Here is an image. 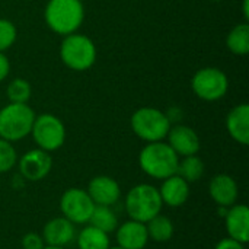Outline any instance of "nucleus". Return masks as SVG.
I'll return each instance as SVG.
<instances>
[{
  "instance_id": "1",
  "label": "nucleus",
  "mask_w": 249,
  "mask_h": 249,
  "mask_svg": "<svg viewBox=\"0 0 249 249\" xmlns=\"http://www.w3.org/2000/svg\"><path fill=\"white\" fill-rule=\"evenodd\" d=\"M179 156L168 143L153 142L147 143L139 155V165L142 171L155 179H166L177 174Z\"/></svg>"
},
{
  "instance_id": "2",
  "label": "nucleus",
  "mask_w": 249,
  "mask_h": 249,
  "mask_svg": "<svg viewBox=\"0 0 249 249\" xmlns=\"http://www.w3.org/2000/svg\"><path fill=\"white\" fill-rule=\"evenodd\" d=\"M85 18L80 0H50L45 7V22L50 29L60 35L74 34Z\"/></svg>"
},
{
  "instance_id": "3",
  "label": "nucleus",
  "mask_w": 249,
  "mask_h": 249,
  "mask_svg": "<svg viewBox=\"0 0 249 249\" xmlns=\"http://www.w3.org/2000/svg\"><path fill=\"white\" fill-rule=\"evenodd\" d=\"M124 206L131 220L146 223L160 213L163 203L156 187L150 184H139L127 193Z\"/></svg>"
},
{
  "instance_id": "4",
  "label": "nucleus",
  "mask_w": 249,
  "mask_h": 249,
  "mask_svg": "<svg viewBox=\"0 0 249 249\" xmlns=\"http://www.w3.org/2000/svg\"><path fill=\"white\" fill-rule=\"evenodd\" d=\"M35 121L32 108L26 104L10 102L0 109V137L7 142H19L31 134Z\"/></svg>"
},
{
  "instance_id": "5",
  "label": "nucleus",
  "mask_w": 249,
  "mask_h": 249,
  "mask_svg": "<svg viewBox=\"0 0 249 249\" xmlns=\"http://www.w3.org/2000/svg\"><path fill=\"white\" fill-rule=\"evenodd\" d=\"M60 57L63 63L76 71L90 69L96 60V48L90 38L80 34H70L61 42Z\"/></svg>"
},
{
  "instance_id": "6",
  "label": "nucleus",
  "mask_w": 249,
  "mask_h": 249,
  "mask_svg": "<svg viewBox=\"0 0 249 249\" xmlns=\"http://www.w3.org/2000/svg\"><path fill=\"white\" fill-rule=\"evenodd\" d=\"M131 128L137 137L147 143L162 142L171 128V120L156 108H140L131 117Z\"/></svg>"
},
{
  "instance_id": "7",
  "label": "nucleus",
  "mask_w": 249,
  "mask_h": 249,
  "mask_svg": "<svg viewBox=\"0 0 249 249\" xmlns=\"http://www.w3.org/2000/svg\"><path fill=\"white\" fill-rule=\"evenodd\" d=\"M31 134L38 144V149H42L48 153L60 149L66 140L64 124L51 114H41L39 117H35Z\"/></svg>"
},
{
  "instance_id": "8",
  "label": "nucleus",
  "mask_w": 249,
  "mask_h": 249,
  "mask_svg": "<svg viewBox=\"0 0 249 249\" xmlns=\"http://www.w3.org/2000/svg\"><path fill=\"white\" fill-rule=\"evenodd\" d=\"M194 93L204 101H217L223 98L229 88L228 76L216 67L200 69L191 82Z\"/></svg>"
},
{
  "instance_id": "9",
  "label": "nucleus",
  "mask_w": 249,
  "mask_h": 249,
  "mask_svg": "<svg viewBox=\"0 0 249 249\" xmlns=\"http://www.w3.org/2000/svg\"><path fill=\"white\" fill-rule=\"evenodd\" d=\"M95 203L89 197L86 190L69 188L60 198V210L63 217L70 220L73 225H85L89 222Z\"/></svg>"
},
{
  "instance_id": "10",
  "label": "nucleus",
  "mask_w": 249,
  "mask_h": 249,
  "mask_svg": "<svg viewBox=\"0 0 249 249\" xmlns=\"http://www.w3.org/2000/svg\"><path fill=\"white\" fill-rule=\"evenodd\" d=\"M53 168V159L48 152L42 149H34L25 153L19 159V172L26 181H41L44 179Z\"/></svg>"
},
{
  "instance_id": "11",
  "label": "nucleus",
  "mask_w": 249,
  "mask_h": 249,
  "mask_svg": "<svg viewBox=\"0 0 249 249\" xmlns=\"http://www.w3.org/2000/svg\"><path fill=\"white\" fill-rule=\"evenodd\" d=\"M88 194L95 203V206L112 207L121 196V188L118 182L107 175H99L90 179L88 185Z\"/></svg>"
},
{
  "instance_id": "12",
  "label": "nucleus",
  "mask_w": 249,
  "mask_h": 249,
  "mask_svg": "<svg viewBox=\"0 0 249 249\" xmlns=\"http://www.w3.org/2000/svg\"><path fill=\"white\" fill-rule=\"evenodd\" d=\"M168 144L178 156H193L200 150V139L197 133L188 127L178 124L168 131Z\"/></svg>"
},
{
  "instance_id": "13",
  "label": "nucleus",
  "mask_w": 249,
  "mask_h": 249,
  "mask_svg": "<svg viewBox=\"0 0 249 249\" xmlns=\"http://www.w3.org/2000/svg\"><path fill=\"white\" fill-rule=\"evenodd\" d=\"M74 225L63 216L51 219L42 229V239L48 247L66 248L74 241Z\"/></svg>"
},
{
  "instance_id": "14",
  "label": "nucleus",
  "mask_w": 249,
  "mask_h": 249,
  "mask_svg": "<svg viewBox=\"0 0 249 249\" xmlns=\"http://www.w3.org/2000/svg\"><path fill=\"white\" fill-rule=\"evenodd\" d=\"M209 194L219 207H232L239 196L236 181L226 174L216 175L209 185Z\"/></svg>"
},
{
  "instance_id": "15",
  "label": "nucleus",
  "mask_w": 249,
  "mask_h": 249,
  "mask_svg": "<svg viewBox=\"0 0 249 249\" xmlns=\"http://www.w3.org/2000/svg\"><path fill=\"white\" fill-rule=\"evenodd\" d=\"M226 231L229 238L247 244L249 241V210L245 204H233L229 207L226 216Z\"/></svg>"
},
{
  "instance_id": "16",
  "label": "nucleus",
  "mask_w": 249,
  "mask_h": 249,
  "mask_svg": "<svg viewBox=\"0 0 249 249\" xmlns=\"http://www.w3.org/2000/svg\"><path fill=\"white\" fill-rule=\"evenodd\" d=\"M115 233L118 247L124 249H143L149 242L146 225L131 219L121 226L118 225Z\"/></svg>"
},
{
  "instance_id": "17",
  "label": "nucleus",
  "mask_w": 249,
  "mask_h": 249,
  "mask_svg": "<svg viewBox=\"0 0 249 249\" xmlns=\"http://www.w3.org/2000/svg\"><path fill=\"white\" fill-rule=\"evenodd\" d=\"M159 194L163 204L169 207H181L187 203L190 197V184L175 174L163 179L159 188Z\"/></svg>"
},
{
  "instance_id": "18",
  "label": "nucleus",
  "mask_w": 249,
  "mask_h": 249,
  "mask_svg": "<svg viewBox=\"0 0 249 249\" xmlns=\"http://www.w3.org/2000/svg\"><path fill=\"white\" fill-rule=\"evenodd\" d=\"M226 128L231 137L239 144L249 143V105L241 104L235 107L226 118Z\"/></svg>"
},
{
  "instance_id": "19",
  "label": "nucleus",
  "mask_w": 249,
  "mask_h": 249,
  "mask_svg": "<svg viewBox=\"0 0 249 249\" xmlns=\"http://www.w3.org/2000/svg\"><path fill=\"white\" fill-rule=\"evenodd\" d=\"M76 244L79 249H109L111 242H109V235L93 228L92 225L83 228L77 238Z\"/></svg>"
},
{
  "instance_id": "20",
  "label": "nucleus",
  "mask_w": 249,
  "mask_h": 249,
  "mask_svg": "<svg viewBox=\"0 0 249 249\" xmlns=\"http://www.w3.org/2000/svg\"><path fill=\"white\" fill-rule=\"evenodd\" d=\"M144 225L147 229L149 241L152 239L158 244H163V242L171 241L174 236V223L171 222V219H168L166 216H162L160 213L152 217Z\"/></svg>"
},
{
  "instance_id": "21",
  "label": "nucleus",
  "mask_w": 249,
  "mask_h": 249,
  "mask_svg": "<svg viewBox=\"0 0 249 249\" xmlns=\"http://www.w3.org/2000/svg\"><path fill=\"white\" fill-rule=\"evenodd\" d=\"M93 228L105 232V233H112L118 228V217L114 213V210L108 206H95L92 216L88 222Z\"/></svg>"
},
{
  "instance_id": "22",
  "label": "nucleus",
  "mask_w": 249,
  "mask_h": 249,
  "mask_svg": "<svg viewBox=\"0 0 249 249\" xmlns=\"http://www.w3.org/2000/svg\"><path fill=\"white\" fill-rule=\"evenodd\" d=\"M228 48L236 55H245L249 53V25L239 23L228 35Z\"/></svg>"
},
{
  "instance_id": "23",
  "label": "nucleus",
  "mask_w": 249,
  "mask_h": 249,
  "mask_svg": "<svg viewBox=\"0 0 249 249\" xmlns=\"http://www.w3.org/2000/svg\"><path fill=\"white\" fill-rule=\"evenodd\" d=\"M203 174H204V163H203V160L197 155L185 156L178 163L177 175H179L188 184L197 182L203 177Z\"/></svg>"
},
{
  "instance_id": "24",
  "label": "nucleus",
  "mask_w": 249,
  "mask_h": 249,
  "mask_svg": "<svg viewBox=\"0 0 249 249\" xmlns=\"http://www.w3.org/2000/svg\"><path fill=\"white\" fill-rule=\"evenodd\" d=\"M7 98L13 104H26L31 98V85L25 79H13L7 86Z\"/></svg>"
},
{
  "instance_id": "25",
  "label": "nucleus",
  "mask_w": 249,
  "mask_h": 249,
  "mask_svg": "<svg viewBox=\"0 0 249 249\" xmlns=\"http://www.w3.org/2000/svg\"><path fill=\"white\" fill-rule=\"evenodd\" d=\"M18 155L10 142L0 137V174L9 172L16 165Z\"/></svg>"
},
{
  "instance_id": "26",
  "label": "nucleus",
  "mask_w": 249,
  "mask_h": 249,
  "mask_svg": "<svg viewBox=\"0 0 249 249\" xmlns=\"http://www.w3.org/2000/svg\"><path fill=\"white\" fill-rule=\"evenodd\" d=\"M16 39V28L7 19H0V53L13 45Z\"/></svg>"
},
{
  "instance_id": "27",
  "label": "nucleus",
  "mask_w": 249,
  "mask_h": 249,
  "mask_svg": "<svg viewBox=\"0 0 249 249\" xmlns=\"http://www.w3.org/2000/svg\"><path fill=\"white\" fill-rule=\"evenodd\" d=\"M22 248L23 249H44L45 248V242L42 239V236H39L38 233H26L22 238Z\"/></svg>"
},
{
  "instance_id": "28",
  "label": "nucleus",
  "mask_w": 249,
  "mask_h": 249,
  "mask_svg": "<svg viewBox=\"0 0 249 249\" xmlns=\"http://www.w3.org/2000/svg\"><path fill=\"white\" fill-rule=\"evenodd\" d=\"M214 249H245V247H244V244H241L232 238H225L216 245Z\"/></svg>"
},
{
  "instance_id": "29",
  "label": "nucleus",
  "mask_w": 249,
  "mask_h": 249,
  "mask_svg": "<svg viewBox=\"0 0 249 249\" xmlns=\"http://www.w3.org/2000/svg\"><path fill=\"white\" fill-rule=\"evenodd\" d=\"M9 71H10V63L7 57L3 53H0V82H3L7 77Z\"/></svg>"
},
{
  "instance_id": "30",
  "label": "nucleus",
  "mask_w": 249,
  "mask_h": 249,
  "mask_svg": "<svg viewBox=\"0 0 249 249\" xmlns=\"http://www.w3.org/2000/svg\"><path fill=\"white\" fill-rule=\"evenodd\" d=\"M248 4H249V0H244V15H245V19H249Z\"/></svg>"
},
{
  "instance_id": "31",
  "label": "nucleus",
  "mask_w": 249,
  "mask_h": 249,
  "mask_svg": "<svg viewBox=\"0 0 249 249\" xmlns=\"http://www.w3.org/2000/svg\"><path fill=\"white\" fill-rule=\"evenodd\" d=\"M44 249H64V248H58V247H48V245H45V248Z\"/></svg>"
},
{
  "instance_id": "32",
  "label": "nucleus",
  "mask_w": 249,
  "mask_h": 249,
  "mask_svg": "<svg viewBox=\"0 0 249 249\" xmlns=\"http://www.w3.org/2000/svg\"><path fill=\"white\" fill-rule=\"evenodd\" d=\"M109 249H124V248H121V247H114V248H109Z\"/></svg>"
},
{
  "instance_id": "33",
  "label": "nucleus",
  "mask_w": 249,
  "mask_h": 249,
  "mask_svg": "<svg viewBox=\"0 0 249 249\" xmlns=\"http://www.w3.org/2000/svg\"><path fill=\"white\" fill-rule=\"evenodd\" d=\"M212 1H222V0H212Z\"/></svg>"
}]
</instances>
